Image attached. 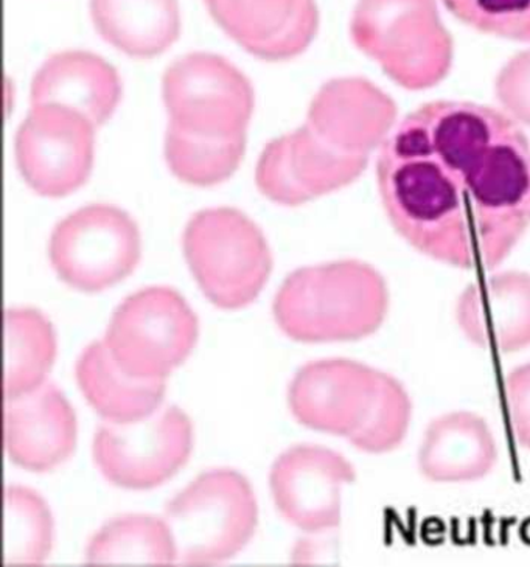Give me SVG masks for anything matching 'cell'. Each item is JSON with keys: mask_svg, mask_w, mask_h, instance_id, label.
<instances>
[{"mask_svg": "<svg viewBox=\"0 0 530 567\" xmlns=\"http://www.w3.org/2000/svg\"><path fill=\"white\" fill-rule=\"evenodd\" d=\"M378 188L390 223L425 256L493 269L530 227V144L491 107L435 102L381 146Z\"/></svg>", "mask_w": 530, "mask_h": 567, "instance_id": "cell-1", "label": "cell"}, {"mask_svg": "<svg viewBox=\"0 0 530 567\" xmlns=\"http://www.w3.org/2000/svg\"><path fill=\"white\" fill-rule=\"evenodd\" d=\"M355 45L409 91L436 86L450 72L452 41L436 0H359Z\"/></svg>", "mask_w": 530, "mask_h": 567, "instance_id": "cell-2", "label": "cell"}, {"mask_svg": "<svg viewBox=\"0 0 530 567\" xmlns=\"http://www.w3.org/2000/svg\"><path fill=\"white\" fill-rule=\"evenodd\" d=\"M183 249L201 291L220 310L237 311L253 303L273 269L261 227L231 207L193 215L184 229Z\"/></svg>", "mask_w": 530, "mask_h": 567, "instance_id": "cell-3", "label": "cell"}, {"mask_svg": "<svg viewBox=\"0 0 530 567\" xmlns=\"http://www.w3.org/2000/svg\"><path fill=\"white\" fill-rule=\"evenodd\" d=\"M177 565L218 566L230 561L253 539L258 505L242 473L216 468L201 474L165 505Z\"/></svg>", "mask_w": 530, "mask_h": 567, "instance_id": "cell-4", "label": "cell"}, {"mask_svg": "<svg viewBox=\"0 0 530 567\" xmlns=\"http://www.w3.org/2000/svg\"><path fill=\"white\" fill-rule=\"evenodd\" d=\"M200 322L191 305L169 287L143 288L112 312L104 344L126 375L165 380L191 357Z\"/></svg>", "mask_w": 530, "mask_h": 567, "instance_id": "cell-5", "label": "cell"}, {"mask_svg": "<svg viewBox=\"0 0 530 567\" xmlns=\"http://www.w3.org/2000/svg\"><path fill=\"white\" fill-rule=\"evenodd\" d=\"M137 224L122 208L91 204L57 224L49 241L53 271L68 287L100 292L125 280L141 261Z\"/></svg>", "mask_w": 530, "mask_h": 567, "instance_id": "cell-6", "label": "cell"}, {"mask_svg": "<svg viewBox=\"0 0 530 567\" xmlns=\"http://www.w3.org/2000/svg\"><path fill=\"white\" fill-rule=\"evenodd\" d=\"M377 295V279L363 266L302 268L278 289L274 319L294 341H327L354 330Z\"/></svg>", "mask_w": 530, "mask_h": 567, "instance_id": "cell-7", "label": "cell"}, {"mask_svg": "<svg viewBox=\"0 0 530 567\" xmlns=\"http://www.w3.org/2000/svg\"><path fill=\"white\" fill-rule=\"evenodd\" d=\"M169 125L206 137L246 133L255 96L249 80L214 53H191L174 61L162 80Z\"/></svg>", "mask_w": 530, "mask_h": 567, "instance_id": "cell-8", "label": "cell"}, {"mask_svg": "<svg viewBox=\"0 0 530 567\" xmlns=\"http://www.w3.org/2000/svg\"><path fill=\"white\" fill-rule=\"evenodd\" d=\"M192 450V420L177 406L157 409L137 423L100 424L92 442L99 472L112 485L125 489L165 484L187 464Z\"/></svg>", "mask_w": 530, "mask_h": 567, "instance_id": "cell-9", "label": "cell"}, {"mask_svg": "<svg viewBox=\"0 0 530 567\" xmlns=\"http://www.w3.org/2000/svg\"><path fill=\"white\" fill-rule=\"evenodd\" d=\"M94 123L63 104H32L17 134L19 172L45 198H61L86 183L94 165Z\"/></svg>", "mask_w": 530, "mask_h": 567, "instance_id": "cell-10", "label": "cell"}, {"mask_svg": "<svg viewBox=\"0 0 530 567\" xmlns=\"http://www.w3.org/2000/svg\"><path fill=\"white\" fill-rule=\"evenodd\" d=\"M366 154L344 153L317 136L307 123L269 142L255 169L266 198L281 206H300L354 183L367 167Z\"/></svg>", "mask_w": 530, "mask_h": 567, "instance_id": "cell-11", "label": "cell"}, {"mask_svg": "<svg viewBox=\"0 0 530 567\" xmlns=\"http://www.w3.org/2000/svg\"><path fill=\"white\" fill-rule=\"evenodd\" d=\"M75 412L61 389L45 381L37 391L6 400L3 443L7 456L27 472L49 473L77 446Z\"/></svg>", "mask_w": 530, "mask_h": 567, "instance_id": "cell-12", "label": "cell"}, {"mask_svg": "<svg viewBox=\"0 0 530 567\" xmlns=\"http://www.w3.org/2000/svg\"><path fill=\"white\" fill-rule=\"evenodd\" d=\"M216 24L243 49L265 61L300 55L315 40V0H204Z\"/></svg>", "mask_w": 530, "mask_h": 567, "instance_id": "cell-13", "label": "cell"}, {"mask_svg": "<svg viewBox=\"0 0 530 567\" xmlns=\"http://www.w3.org/2000/svg\"><path fill=\"white\" fill-rule=\"evenodd\" d=\"M396 118L394 100L370 81L336 79L313 99L307 125L340 152L369 156L385 144Z\"/></svg>", "mask_w": 530, "mask_h": 567, "instance_id": "cell-14", "label": "cell"}, {"mask_svg": "<svg viewBox=\"0 0 530 567\" xmlns=\"http://www.w3.org/2000/svg\"><path fill=\"white\" fill-rule=\"evenodd\" d=\"M346 473V465L335 454L315 446H293L271 468V495L289 524L305 532L320 530L336 520V488Z\"/></svg>", "mask_w": 530, "mask_h": 567, "instance_id": "cell-15", "label": "cell"}, {"mask_svg": "<svg viewBox=\"0 0 530 567\" xmlns=\"http://www.w3.org/2000/svg\"><path fill=\"white\" fill-rule=\"evenodd\" d=\"M122 96L118 71L94 53H57L34 73L32 104H63L86 115L95 126L110 121Z\"/></svg>", "mask_w": 530, "mask_h": 567, "instance_id": "cell-16", "label": "cell"}, {"mask_svg": "<svg viewBox=\"0 0 530 567\" xmlns=\"http://www.w3.org/2000/svg\"><path fill=\"white\" fill-rule=\"evenodd\" d=\"M75 380L92 409L106 422L131 424L149 419L164 401L165 380H139L126 375L112 360L104 341L81 352Z\"/></svg>", "mask_w": 530, "mask_h": 567, "instance_id": "cell-17", "label": "cell"}, {"mask_svg": "<svg viewBox=\"0 0 530 567\" xmlns=\"http://www.w3.org/2000/svg\"><path fill=\"white\" fill-rule=\"evenodd\" d=\"M95 30L108 44L133 58H154L181 33L177 0H91Z\"/></svg>", "mask_w": 530, "mask_h": 567, "instance_id": "cell-18", "label": "cell"}, {"mask_svg": "<svg viewBox=\"0 0 530 567\" xmlns=\"http://www.w3.org/2000/svg\"><path fill=\"white\" fill-rule=\"evenodd\" d=\"M86 566H173L177 549L172 528L153 515H123L108 520L89 539Z\"/></svg>", "mask_w": 530, "mask_h": 567, "instance_id": "cell-19", "label": "cell"}, {"mask_svg": "<svg viewBox=\"0 0 530 567\" xmlns=\"http://www.w3.org/2000/svg\"><path fill=\"white\" fill-rule=\"evenodd\" d=\"M3 396L19 399L37 391L57 360V331L48 316L34 308L6 311Z\"/></svg>", "mask_w": 530, "mask_h": 567, "instance_id": "cell-20", "label": "cell"}, {"mask_svg": "<svg viewBox=\"0 0 530 567\" xmlns=\"http://www.w3.org/2000/svg\"><path fill=\"white\" fill-rule=\"evenodd\" d=\"M3 566H42L52 554L55 523L48 501L29 487L3 492Z\"/></svg>", "mask_w": 530, "mask_h": 567, "instance_id": "cell-21", "label": "cell"}, {"mask_svg": "<svg viewBox=\"0 0 530 567\" xmlns=\"http://www.w3.org/2000/svg\"><path fill=\"white\" fill-rule=\"evenodd\" d=\"M246 150V133L232 137H206L169 125L165 133V161L177 179L211 187L230 179Z\"/></svg>", "mask_w": 530, "mask_h": 567, "instance_id": "cell-22", "label": "cell"}, {"mask_svg": "<svg viewBox=\"0 0 530 567\" xmlns=\"http://www.w3.org/2000/svg\"><path fill=\"white\" fill-rule=\"evenodd\" d=\"M351 377L332 362L304 365L288 389V404L297 422L313 430L338 431L350 406Z\"/></svg>", "mask_w": 530, "mask_h": 567, "instance_id": "cell-23", "label": "cell"}, {"mask_svg": "<svg viewBox=\"0 0 530 567\" xmlns=\"http://www.w3.org/2000/svg\"><path fill=\"white\" fill-rule=\"evenodd\" d=\"M445 7L479 32L530 42V0H444Z\"/></svg>", "mask_w": 530, "mask_h": 567, "instance_id": "cell-24", "label": "cell"}, {"mask_svg": "<svg viewBox=\"0 0 530 567\" xmlns=\"http://www.w3.org/2000/svg\"><path fill=\"white\" fill-rule=\"evenodd\" d=\"M497 95L514 121L530 126V50L513 56L499 72Z\"/></svg>", "mask_w": 530, "mask_h": 567, "instance_id": "cell-25", "label": "cell"}]
</instances>
